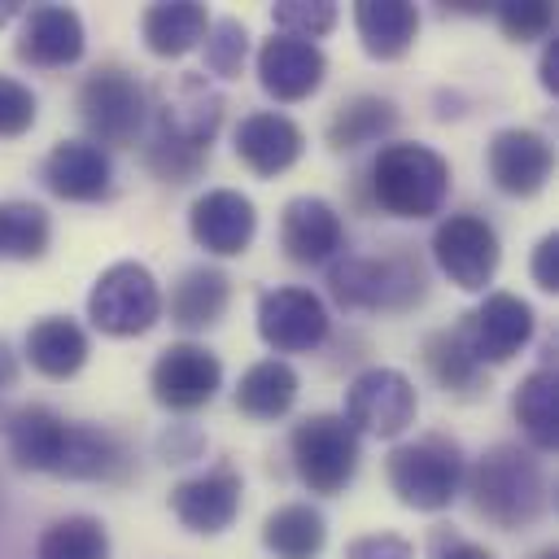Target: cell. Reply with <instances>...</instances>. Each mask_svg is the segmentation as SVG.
<instances>
[{
  "instance_id": "cell-17",
  "label": "cell",
  "mask_w": 559,
  "mask_h": 559,
  "mask_svg": "<svg viewBox=\"0 0 559 559\" xmlns=\"http://www.w3.org/2000/svg\"><path fill=\"white\" fill-rule=\"evenodd\" d=\"M87 52V26L79 17V9L44 0L22 9L17 17V39H13V57L31 70H66L79 66Z\"/></svg>"
},
{
  "instance_id": "cell-3",
  "label": "cell",
  "mask_w": 559,
  "mask_h": 559,
  "mask_svg": "<svg viewBox=\"0 0 559 559\" xmlns=\"http://www.w3.org/2000/svg\"><path fill=\"white\" fill-rule=\"evenodd\" d=\"M450 162L424 144V140H389L371 153L367 170H362V188H367V205L384 210L389 218H406V223H424L437 218L450 201Z\"/></svg>"
},
{
  "instance_id": "cell-23",
  "label": "cell",
  "mask_w": 559,
  "mask_h": 559,
  "mask_svg": "<svg viewBox=\"0 0 559 559\" xmlns=\"http://www.w3.org/2000/svg\"><path fill=\"white\" fill-rule=\"evenodd\" d=\"M231 306V275L214 262H192L170 280V293H162V314H170V323L179 332H188V341L197 332H210L223 323Z\"/></svg>"
},
{
  "instance_id": "cell-11",
  "label": "cell",
  "mask_w": 559,
  "mask_h": 559,
  "mask_svg": "<svg viewBox=\"0 0 559 559\" xmlns=\"http://www.w3.org/2000/svg\"><path fill=\"white\" fill-rule=\"evenodd\" d=\"M341 419L358 437L397 441L419 419V389H415V380L402 367L371 362V367H362L345 384V411H341Z\"/></svg>"
},
{
  "instance_id": "cell-34",
  "label": "cell",
  "mask_w": 559,
  "mask_h": 559,
  "mask_svg": "<svg viewBox=\"0 0 559 559\" xmlns=\"http://www.w3.org/2000/svg\"><path fill=\"white\" fill-rule=\"evenodd\" d=\"M249 26L231 13L210 17L205 39H201V74L205 79H240L249 61Z\"/></svg>"
},
{
  "instance_id": "cell-36",
  "label": "cell",
  "mask_w": 559,
  "mask_h": 559,
  "mask_svg": "<svg viewBox=\"0 0 559 559\" xmlns=\"http://www.w3.org/2000/svg\"><path fill=\"white\" fill-rule=\"evenodd\" d=\"M341 22V4L336 0H275L271 4V31L293 35V39H310L319 44L323 35H332Z\"/></svg>"
},
{
  "instance_id": "cell-4",
  "label": "cell",
  "mask_w": 559,
  "mask_h": 559,
  "mask_svg": "<svg viewBox=\"0 0 559 559\" xmlns=\"http://www.w3.org/2000/svg\"><path fill=\"white\" fill-rule=\"evenodd\" d=\"M328 271V297L341 310L406 314L428 297V266L415 245H393L384 253H341Z\"/></svg>"
},
{
  "instance_id": "cell-41",
  "label": "cell",
  "mask_w": 559,
  "mask_h": 559,
  "mask_svg": "<svg viewBox=\"0 0 559 559\" xmlns=\"http://www.w3.org/2000/svg\"><path fill=\"white\" fill-rule=\"evenodd\" d=\"M341 559H415V546L402 537V533H362V537H349Z\"/></svg>"
},
{
  "instance_id": "cell-26",
  "label": "cell",
  "mask_w": 559,
  "mask_h": 559,
  "mask_svg": "<svg viewBox=\"0 0 559 559\" xmlns=\"http://www.w3.org/2000/svg\"><path fill=\"white\" fill-rule=\"evenodd\" d=\"M397 122H402V109H397L393 96L354 92V96H345V100L332 109V118H328V127H323V140H328L332 153H362V148H371V144H376V148L389 144L393 131H397Z\"/></svg>"
},
{
  "instance_id": "cell-38",
  "label": "cell",
  "mask_w": 559,
  "mask_h": 559,
  "mask_svg": "<svg viewBox=\"0 0 559 559\" xmlns=\"http://www.w3.org/2000/svg\"><path fill=\"white\" fill-rule=\"evenodd\" d=\"M39 122V96L31 83L0 74V140H17Z\"/></svg>"
},
{
  "instance_id": "cell-21",
  "label": "cell",
  "mask_w": 559,
  "mask_h": 559,
  "mask_svg": "<svg viewBox=\"0 0 559 559\" xmlns=\"http://www.w3.org/2000/svg\"><path fill=\"white\" fill-rule=\"evenodd\" d=\"M39 183L57 197V201H70V205H100L114 197L118 179H114V157L74 135V140H57L44 162H39Z\"/></svg>"
},
{
  "instance_id": "cell-1",
  "label": "cell",
  "mask_w": 559,
  "mask_h": 559,
  "mask_svg": "<svg viewBox=\"0 0 559 559\" xmlns=\"http://www.w3.org/2000/svg\"><path fill=\"white\" fill-rule=\"evenodd\" d=\"M0 441L17 472L118 485L135 472L131 445L105 424H79L44 402L0 406Z\"/></svg>"
},
{
  "instance_id": "cell-10",
  "label": "cell",
  "mask_w": 559,
  "mask_h": 559,
  "mask_svg": "<svg viewBox=\"0 0 559 559\" xmlns=\"http://www.w3.org/2000/svg\"><path fill=\"white\" fill-rule=\"evenodd\" d=\"M432 266L459 288V293H489L498 266H502V240L498 227L476 214V210H459V214H441L428 240Z\"/></svg>"
},
{
  "instance_id": "cell-40",
  "label": "cell",
  "mask_w": 559,
  "mask_h": 559,
  "mask_svg": "<svg viewBox=\"0 0 559 559\" xmlns=\"http://www.w3.org/2000/svg\"><path fill=\"white\" fill-rule=\"evenodd\" d=\"M428 559H498L493 546L463 537L454 524H432L428 528Z\"/></svg>"
},
{
  "instance_id": "cell-6",
  "label": "cell",
  "mask_w": 559,
  "mask_h": 559,
  "mask_svg": "<svg viewBox=\"0 0 559 559\" xmlns=\"http://www.w3.org/2000/svg\"><path fill=\"white\" fill-rule=\"evenodd\" d=\"M74 114L83 122V140L109 148H135L148 127V87L122 61H100L83 74L74 92Z\"/></svg>"
},
{
  "instance_id": "cell-13",
  "label": "cell",
  "mask_w": 559,
  "mask_h": 559,
  "mask_svg": "<svg viewBox=\"0 0 559 559\" xmlns=\"http://www.w3.org/2000/svg\"><path fill=\"white\" fill-rule=\"evenodd\" d=\"M223 389V358L205 341H170L148 367V393L170 415H192L210 406Z\"/></svg>"
},
{
  "instance_id": "cell-33",
  "label": "cell",
  "mask_w": 559,
  "mask_h": 559,
  "mask_svg": "<svg viewBox=\"0 0 559 559\" xmlns=\"http://www.w3.org/2000/svg\"><path fill=\"white\" fill-rule=\"evenodd\" d=\"M35 559H109V524L87 511H70L44 524Z\"/></svg>"
},
{
  "instance_id": "cell-20",
  "label": "cell",
  "mask_w": 559,
  "mask_h": 559,
  "mask_svg": "<svg viewBox=\"0 0 559 559\" xmlns=\"http://www.w3.org/2000/svg\"><path fill=\"white\" fill-rule=\"evenodd\" d=\"M188 236L210 258H240L258 236V205L240 188H205L188 205Z\"/></svg>"
},
{
  "instance_id": "cell-5",
  "label": "cell",
  "mask_w": 559,
  "mask_h": 559,
  "mask_svg": "<svg viewBox=\"0 0 559 559\" xmlns=\"http://www.w3.org/2000/svg\"><path fill=\"white\" fill-rule=\"evenodd\" d=\"M467 450L450 432H415L384 454V480L406 511H450L463 493Z\"/></svg>"
},
{
  "instance_id": "cell-2",
  "label": "cell",
  "mask_w": 559,
  "mask_h": 559,
  "mask_svg": "<svg viewBox=\"0 0 559 559\" xmlns=\"http://www.w3.org/2000/svg\"><path fill=\"white\" fill-rule=\"evenodd\" d=\"M463 493L476 520L502 533L533 528L550 511V476L524 441H493L467 463Z\"/></svg>"
},
{
  "instance_id": "cell-24",
  "label": "cell",
  "mask_w": 559,
  "mask_h": 559,
  "mask_svg": "<svg viewBox=\"0 0 559 559\" xmlns=\"http://www.w3.org/2000/svg\"><path fill=\"white\" fill-rule=\"evenodd\" d=\"M511 415L533 454H550L559 445V371H555V336L546 341L542 362L520 376L511 389Z\"/></svg>"
},
{
  "instance_id": "cell-22",
  "label": "cell",
  "mask_w": 559,
  "mask_h": 559,
  "mask_svg": "<svg viewBox=\"0 0 559 559\" xmlns=\"http://www.w3.org/2000/svg\"><path fill=\"white\" fill-rule=\"evenodd\" d=\"M231 153L249 175L275 179V175H284L301 162L306 131H301L297 118H288L280 109H249L231 127Z\"/></svg>"
},
{
  "instance_id": "cell-19",
  "label": "cell",
  "mask_w": 559,
  "mask_h": 559,
  "mask_svg": "<svg viewBox=\"0 0 559 559\" xmlns=\"http://www.w3.org/2000/svg\"><path fill=\"white\" fill-rule=\"evenodd\" d=\"M555 148L533 127H498L485 144V175L502 197L528 201L550 183Z\"/></svg>"
},
{
  "instance_id": "cell-45",
  "label": "cell",
  "mask_w": 559,
  "mask_h": 559,
  "mask_svg": "<svg viewBox=\"0 0 559 559\" xmlns=\"http://www.w3.org/2000/svg\"><path fill=\"white\" fill-rule=\"evenodd\" d=\"M22 17V4L17 0H0V26H9V22H17Z\"/></svg>"
},
{
  "instance_id": "cell-46",
  "label": "cell",
  "mask_w": 559,
  "mask_h": 559,
  "mask_svg": "<svg viewBox=\"0 0 559 559\" xmlns=\"http://www.w3.org/2000/svg\"><path fill=\"white\" fill-rule=\"evenodd\" d=\"M528 559H559V546H555V542H550V546H537Z\"/></svg>"
},
{
  "instance_id": "cell-27",
  "label": "cell",
  "mask_w": 559,
  "mask_h": 559,
  "mask_svg": "<svg viewBox=\"0 0 559 559\" xmlns=\"http://www.w3.org/2000/svg\"><path fill=\"white\" fill-rule=\"evenodd\" d=\"M419 362H424V371L432 376V384L445 397L476 402V397L489 393V371L472 358L467 336H463V323H450V328L428 332L424 345H419Z\"/></svg>"
},
{
  "instance_id": "cell-28",
  "label": "cell",
  "mask_w": 559,
  "mask_h": 559,
  "mask_svg": "<svg viewBox=\"0 0 559 559\" xmlns=\"http://www.w3.org/2000/svg\"><path fill=\"white\" fill-rule=\"evenodd\" d=\"M297 397H301V376H297V367H293L288 358H275V354L249 362V367L240 371L236 389H231V406H236L245 419H253V424H275V419H284V415L297 406Z\"/></svg>"
},
{
  "instance_id": "cell-12",
  "label": "cell",
  "mask_w": 559,
  "mask_h": 559,
  "mask_svg": "<svg viewBox=\"0 0 559 559\" xmlns=\"http://www.w3.org/2000/svg\"><path fill=\"white\" fill-rule=\"evenodd\" d=\"M253 323L262 345L284 358V354H314L332 336V314L328 301L306 288V284H271L253 301Z\"/></svg>"
},
{
  "instance_id": "cell-18",
  "label": "cell",
  "mask_w": 559,
  "mask_h": 559,
  "mask_svg": "<svg viewBox=\"0 0 559 559\" xmlns=\"http://www.w3.org/2000/svg\"><path fill=\"white\" fill-rule=\"evenodd\" d=\"M253 74H258V87L275 105H297V100H310L323 87L328 52L310 39H293V35L271 31L253 52Z\"/></svg>"
},
{
  "instance_id": "cell-14",
  "label": "cell",
  "mask_w": 559,
  "mask_h": 559,
  "mask_svg": "<svg viewBox=\"0 0 559 559\" xmlns=\"http://www.w3.org/2000/svg\"><path fill=\"white\" fill-rule=\"evenodd\" d=\"M459 323H463V336H467L472 358H476L485 371L511 362V358L524 354L528 341L537 336V310H533L520 293H511V288H489V293H480V301H476L467 314H459Z\"/></svg>"
},
{
  "instance_id": "cell-7",
  "label": "cell",
  "mask_w": 559,
  "mask_h": 559,
  "mask_svg": "<svg viewBox=\"0 0 559 559\" xmlns=\"http://www.w3.org/2000/svg\"><path fill=\"white\" fill-rule=\"evenodd\" d=\"M288 463L314 498H336L358 476L362 437L341 419V411H310L288 428Z\"/></svg>"
},
{
  "instance_id": "cell-15",
  "label": "cell",
  "mask_w": 559,
  "mask_h": 559,
  "mask_svg": "<svg viewBox=\"0 0 559 559\" xmlns=\"http://www.w3.org/2000/svg\"><path fill=\"white\" fill-rule=\"evenodd\" d=\"M170 515L197 533V537H218L236 524L240 507H245V476L231 459H214L210 467L183 476L170 485Z\"/></svg>"
},
{
  "instance_id": "cell-16",
  "label": "cell",
  "mask_w": 559,
  "mask_h": 559,
  "mask_svg": "<svg viewBox=\"0 0 559 559\" xmlns=\"http://www.w3.org/2000/svg\"><path fill=\"white\" fill-rule=\"evenodd\" d=\"M280 249L293 266H328L349 249L341 210L319 192H297L280 205Z\"/></svg>"
},
{
  "instance_id": "cell-39",
  "label": "cell",
  "mask_w": 559,
  "mask_h": 559,
  "mask_svg": "<svg viewBox=\"0 0 559 559\" xmlns=\"http://www.w3.org/2000/svg\"><path fill=\"white\" fill-rule=\"evenodd\" d=\"M205 432L192 424V419H175V424H166L162 432H157V454L166 459V463H197L201 454H205Z\"/></svg>"
},
{
  "instance_id": "cell-25",
  "label": "cell",
  "mask_w": 559,
  "mask_h": 559,
  "mask_svg": "<svg viewBox=\"0 0 559 559\" xmlns=\"http://www.w3.org/2000/svg\"><path fill=\"white\" fill-rule=\"evenodd\" d=\"M22 358L44 380H74L92 358V336L70 314H39L22 336Z\"/></svg>"
},
{
  "instance_id": "cell-42",
  "label": "cell",
  "mask_w": 559,
  "mask_h": 559,
  "mask_svg": "<svg viewBox=\"0 0 559 559\" xmlns=\"http://www.w3.org/2000/svg\"><path fill=\"white\" fill-rule=\"evenodd\" d=\"M528 275L542 293H559V231H546L528 253Z\"/></svg>"
},
{
  "instance_id": "cell-31",
  "label": "cell",
  "mask_w": 559,
  "mask_h": 559,
  "mask_svg": "<svg viewBox=\"0 0 559 559\" xmlns=\"http://www.w3.org/2000/svg\"><path fill=\"white\" fill-rule=\"evenodd\" d=\"M258 537H262V550L271 559H319L328 546V520L314 502L293 498V502H280L262 515Z\"/></svg>"
},
{
  "instance_id": "cell-37",
  "label": "cell",
  "mask_w": 559,
  "mask_h": 559,
  "mask_svg": "<svg viewBox=\"0 0 559 559\" xmlns=\"http://www.w3.org/2000/svg\"><path fill=\"white\" fill-rule=\"evenodd\" d=\"M489 13L511 44H546L555 35V4L546 0H498Z\"/></svg>"
},
{
  "instance_id": "cell-29",
  "label": "cell",
  "mask_w": 559,
  "mask_h": 559,
  "mask_svg": "<svg viewBox=\"0 0 559 559\" xmlns=\"http://www.w3.org/2000/svg\"><path fill=\"white\" fill-rule=\"evenodd\" d=\"M354 31L371 61H402L419 39V4L411 0H358Z\"/></svg>"
},
{
  "instance_id": "cell-30",
  "label": "cell",
  "mask_w": 559,
  "mask_h": 559,
  "mask_svg": "<svg viewBox=\"0 0 559 559\" xmlns=\"http://www.w3.org/2000/svg\"><path fill=\"white\" fill-rule=\"evenodd\" d=\"M205 26H210V9L201 0H153L140 13V39L162 61H179L197 52L205 39Z\"/></svg>"
},
{
  "instance_id": "cell-32",
  "label": "cell",
  "mask_w": 559,
  "mask_h": 559,
  "mask_svg": "<svg viewBox=\"0 0 559 559\" xmlns=\"http://www.w3.org/2000/svg\"><path fill=\"white\" fill-rule=\"evenodd\" d=\"M52 245V214L26 197H0V262H39Z\"/></svg>"
},
{
  "instance_id": "cell-9",
  "label": "cell",
  "mask_w": 559,
  "mask_h": 559,
  "mask_svg": "<svg viewBox=\"0 0 559 559\" xmlns=\"http://www.w3.org/2000/svg\"><path fill=\"white\" fill-rule=\"evenodd\" d=\"M87 319L100 336H114V341H131V336L153 332L162 323L157 275L135 258L109 262L87 288Z\"/></svg>"
},
{
  "instance_id": "cell-35",
  "label": "cell",
  "mask_w": 559,
  "mask_h": 559,
  "mask_svg": "<svg viewBox=\"0 0 559 559\" xmlns=\"http://www.w3.org/2000/svg\"><path fill=\"white\" fill-rule=\"evenodd\" d=\"M140 162H144V170H148L157 183L179 188V183H192V179L205 175L210 153H201V148H183V144L162 140V135L148 131V135L140 140Z\"/></svg>"
},
{
  "instance_id": "cell-43",
  "label": "cell",
  "mask_w": 559,
  "mask_h": 559,
  "mask_svg": "<svg viewBox=\"0 0 559 559\" xmlns=\"http://www.w3.org/2000/svg\"><path fill=\"white\" fill-rule=\"evenodd\" d=\"M537 83L546 96H559V39L550 35L542 44V57H537Z\"/></svg>"
},
{
  "instance_id": "cell-44",
  "label": "cell",
  "mask_w": 559,
  "mask_h": 559,
  "mask_svg": "<svg viewBox=\"0 0 559 559\" xmlns=\"http://www.w3.org/2000/svg\"><path fill=\"white\" fill-rule=\"evenodd\" d=\"M17 380H22V354L13 349L9 336H0V406H4V397L17 389Z\"/></svg>"
},
{
  "instance_id": "cell-8",
  "label": "cell",
  "mask_w": 559,
  "mask_h": 559,
  "mask_svg": "<svg viewBox=\"0 0 559 559\" xmlns=\"http://www.w3.org/2000/svg\"><path fill=\"white\" fill-rule=\"evenodd\" d=\"M223 118H227V96L201 70L162 74L148 87V122H153V135L162 140L210 153L214 135L223 131Z\"/></svg>"
}]
</instances>
